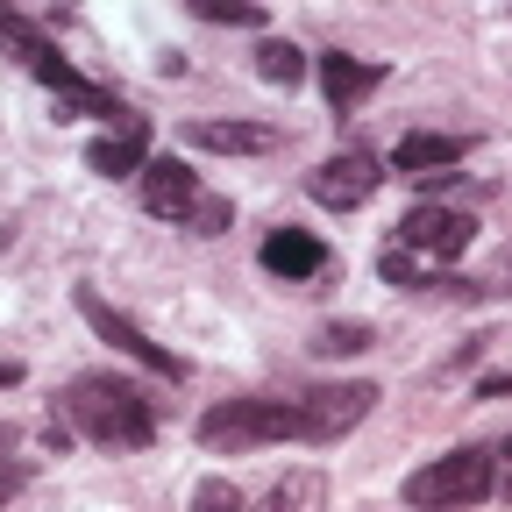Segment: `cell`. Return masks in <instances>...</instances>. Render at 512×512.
<instances>
[{
	"instance_id": "cell-1",
	"label": "cell",
	"mask_w": 512,
	"mask_h": 512,
	"mask_svg": "<svg viewBox=\"0 0 512 512\" xmlns=\"http://www.w3.org/2000/svg\"><path fill=\"white\" fill-rule=\"evenodd\" d=\"M64 420L93 448H150L157 441V399L114 370H86L64 384Z\"/></svg>"
},
{
	"instance_id": "cell-2",
	"label": "cell",
	"mask_w": 512,
	"mask_h": 512,
	"mask_svg": "<svg viewBox=\"0 0 512 512\" xmlns=\"http://www.w3.org/2000/svg\"><path fill=\"white\" fill-rule=\"evenodd\" d=\"M498 491V456L491 448H448V456L420 463L406 477V505L413 512H463V505H484Z\"/></svg>"
},
{
	"instance_id": "cell-3",
	"label": "cell",
	"mask_w": 512,
	"mask_h": 512,
	"mask_svg": "<svg viewBox=\"0 0 512 512\" xmlns=\"http://www.w3.org/2000/svg\"><path fill=\"white\" fill-rule=\"evenodd\" d=\"M271 441H299V406L292 399H228V406L200 413L207 456H242V448H271Z\"/></svg>"
},
{
	"instance_id": "cell-4",
	"label": "cell",
	"mask_w": 512,
	"mask_h": 512,
	"mask_svg": "<svg viewBox=\"0 0 512 512\" xmlns=\"http://www.w3.org/2000/svg\"><path fill=\"white\" fill-rule=\"evenodd\" d=\"M292 406H299V441L328 448V441H342L349 427H363V420H370L377 384H363V377H349V384H313V392H299Z\"/></svg>"
},
{
	"instance_id": "cell-5",
	"label": "cell",
	"mask_w": 512,
	"mask_h": 512,
	"mask_svg": "<svg viewBox=\"0 0 512 512\" xmlns=\"http://www.w3.org/2000/svg\"><path fill=\"white\" fill-rule=\"evenodd\" d=\"M477 242V221L463 214V207H413L406 221H399V242L392 249H406V256H420V264H456V256Z\"/></svg>"
},
{
	"instance_id": "cell-6",
	"label": "cell",
	"mask_w": 512,
	"mask_h": 512,
	"mask_svg": "<svg viewBox=\"0 0 512 512\" xmlns=\"http://www.w3.org/2000/svg\"><path fill=\"white\" fill-rule=\"evenodd\" d=\"M79 313H86V328H93L100 342H114V349H121L128 363H143L150 377H171V384L185 377V356H171L164 342H150V335L136 328V320H128V313H114V306H107L100 292H79Z\"/></svg>"
},
{
	"instance_id": "cell-7",
	"label": "cell",
	"mask_w": 512,
	"mask_h": 512,
	"mask_svg": "<svg viewBox=\"0 0 512 512\" xmlns=\"http://www.w3.org/2000/svg\"><path fill=\"white\" fill-rule=\"evenodd\" d=\"M377 185H384V164H377L370 150H335L328 164H313V178H306V192H313L320 207H335V214L370 207Z\"/></svg>"
},
{
	"instance_id": "cell-8",
	"label": "cell",
	"mask_w": 512,
	"mask_h": 512,
	"mask_svg": "<svg viewBox=\"0 0 512 512\" xmlns=\"http://www.w3.org/2000/svg\"><path fill=\"white\" fill-rule=\"evenodd\" d=\"M136 192H143V207L157 221H178V228H185L192 207H200V178H192V164H178V157H150L136 171Z\"/></svg>"
},
{
	"instance_id": "cell-9",
	"label": "cell",
	"mask_w": 512,
	"mask_h": 512,
	"mask_svg": "<svg viewBox=\"0 0 512 512\" xmlns=\"http://www.w3.org/2000/svg\"><path fill=\"white\" fill-rule=\"evenodd\" d=\"M143 164H150V121H143V114L114 121L107 136L86 143V171H100V178H136Z\"/></svg>"
},
{
	"instance_id": "cell-10",
	"label": "cell",
	"mask_w": 512,
	"mask_h": 512,
	"mask_svg": "<svg viewBox=\"0 0 512 512\" xmlns=\"http://www.w3.org/2000/svg\"><path fill=\"white\" fill-rule=\"evenodd\" d=\"M313 72H320V93H328L335 114H356L377 86H384V64H363L349 50H328V57H313Z\"/></svg>"
},
{
	"instance_id": "cell-11",
	"label": "cell",
	"mask_w": 512,
	"mask_h": 512,
	"mask_svg": "<svg viewBox=\"0 0 512 512\" xmlns=\"http://www.w3.org/2000/svg\"><path fill=\"white\" fill-rule=\"evenodd\" d=\"M256 256H264V271H271V278H285V285H299V278H320V271H328V242L306 235V228H271Z\"/></svg>"
},
{
	"instance_id": "cell-12",
	"label": "cell",
	"mask_w": 512,
	"mask_h": 512,
	"mask_svg": "<svg viewBox=\"0 0 512 512\" xmlns=\"http://www.w3.org/2000/svg\"><path fill=\"white\" fill-rule=\"evenodd\" d=\"M185 143L192 150H214V157H271L278 150V128L271 121H192Z\"/></svg>"
},
{
	"instance_id": "cell-13",
	"label": "cell",
	"mask_w": 512,
	"mask_h": 512,
	"mask_svg": "<svg viewBox=\"0 0 512 512\" xmlns=\"http://www.w3.org/2000/svg\"><path fill=\"white\" fill-rule=\"evenodd\" d=\"M463 157H470L463 136H434V128H413V136H399V150H392V171H399V178H427V171H456Z\"/></svg>"
},
{
	"instance_id": "cell-14",
	"label": "cell",
	"mask_w": 512,
	"mask_h": 512,
	"mask_svg": "<svg viewBox=\"0 0 512 512\" xmlns=\"http://www.w3.org/2000/svg\"><path fill=\"white\" fill-rule=\"evenodd\" d=\"M256 79H264V86H299L306 79V50L285 43V36H264V43H256Z\"/></svg>"
},
{
	"instance_id": "cell-15",
	"label": "cell",
	"mask_w": 512,
	"mask_h": 512,
	"mask_svg": "<svg viewBox=\"0 0 512 512\" xmlns=\"http://www.w3.org/2000/svg\"><path fill=\"white\" fill-rule=\"evenodd\" d=\"M363 349H370L363 320H328V328L313 335V356H363Z\"/></svg>"
},
{
	"instance_id": "cell-16",
	"label": "cell",
	"mask_w": 512,
	"mask_h": 512,
	"mask_svg": "<svg viewBox=\"0 0 512 512\" xmlns=\"http://www.w3.org/2000/svg\"><path fill=\"white\" fill-rule=\"evenodd\" d=\"M200 22H228V29H264V8L256 0H192Z\"/></svg>"
},
{
	"instance_id": "cell-17",
	"label": "cell",
	"mask_w": 512,
	"mask_h": 512,
	"mask_svg": "<svg viewBox=\"0 0 512 512\" xmlns=\"http://www.w3.org/2000/svg\"><path fill=\"white\" fill-rule=\"evenodd\" d=\"M192 512H249V498H242V484H228V477H207L200 491H192Z\"/></svg>"
},
{
	"instance_id": "cell-18",
	"label": "cell",
	"mask_w": 512,
	"mask_h": 512,
	"mask_svg": "<svg viewBox=\"0 0 512 512\" xmlns=\"http://www.w3.org/2000/svg\"><path fill=\"white\" fill-rule=\"evenodd\" d=\"M185 228H192V235H221V228H228V200H214V192H200V207L185 214Z\"/></svg>"
},
{
	"instance_id": "cell-19",
	"label": "cell",
	"mask_w": 512,
	"mask_h": 512,
	"mask_svg": "<svg viewBox=\"0 0 512 512\" xmlns=\"http://www.w3.org/2000/svg\"><path fill=\"white\" fill-rule=\"evenodd\" d=\"M29 484V463H15V456H0V505H8L15 491Z\"/></svg>"
},
{
	"instance_id": "cell-20",
	"label": "cell",
	"mask_w": 512,
	"mask_h": 512,
	"mask_svg": "<svg viewBox=\"0 0 512 512\" xmlns=\"http://www.w3.org/2000/svg\"><path fill=\"white\" fill-rule=\"evenodd\" d=\"M477 399H512V370H484L477 377Z\"/></svg>"
},
{
	"instance_id": "cell-21",
	"label": "cell",
	"mask_w": 512,
	"mask_h": 512,
	"mask_svg": "<svg viewBox=\"0 0 512 512\" xmlns=\"http://www.w3.org/2000/svg\"><path fill=\"white\" fill-rule=\"evenodd\" d=\"M8 384H22V363H15V356H0V392H8Z\"/></svg>"
},
{
	"instance_id": "cell-22",
	"label": "cell",
	"mask_w": 512,
	"mask_h": 512,
	"mask_svg": "<svg viewBox=\"0 0 512 512\" xmlns=\"http://www.w3.org/2000/svg\"><path fill=\"white\" fill-rule=\"evenodd\" d=\"M498 484L512 491V441H505V456H498Z\"/></svg>"
},
{
	"instance_id": "cell-23",
	"label": "cell",
	"mask_w": 512,
	"mask_h": 512,
	"mask_svg": "<svg viewBox=\"0 0 512 512\" xmlns=\"http://www.w3.org/2000/svg\"><path fill=\"white\" fill-rule=\"evenodd\" d=\"M8 441H15V427H0V456H8Z\"/></svg>"
}]
</instances>
